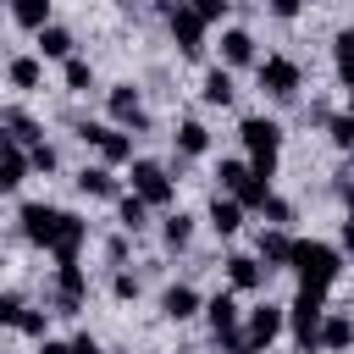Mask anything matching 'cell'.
<instances>
[{
    "mask_svg": "<svg viewBox=\"0 0 354 354\" xmlns=\"http://www.w3.org/2000/svg\"><path fill=\"white\" fill-rule=\"evenodd\" d=\"M288 271L299 277V288H332L343 277V249L337 243H321V238H293Z\"/></svg>",
    "mask_w": 354,
    "mask_h": 354,
    "instance_id": "1",
    "label": "cell"
},
{
    "mask_svg": "<svg viewBox=\"0 0 354 354\" xmlns=\"http://www.w3.org/2000/svg\"><path fill=\"white\" fill-rule=\"evenodd\" d=\"M238 138H243V149H249V166H254L260 177H271V171H277V155H282V122H271V116H243V122H238Z\"/></svg>",
    "mask_w": 354,
    "mask_h": 354,
    "instance_id": "2",
    "label": "cell"
},
{
    "mask_svg": "<svg viewBox=\"0 0 354 354\" xmlns=\"http://www.w3.org/2000/svg\"><path fill=\"white\" fill-rule=\"evenodd\" d=\"M321 321H326V288H299L293 304H288V332H293V343H299V348H315Z\"/></svg>",
    "mask_w": 354,
    "mask_h": 354,
    "instance_id": "3",
    "label": "cell"
},
{
    "mask_svg": "<svg viewBox=\"0 0 354 354\" xmlns=\"http://www.w3.org/2000/svg\"><path fill=\"white\" fill-rule=\"evenodd\" d=\"M254 77H260V94H271V100H293L299 83H304V72H299L293 55H260L254 61Z\"/></svg>",
    "mask_w": 354,
    "mask_h": 354,
    "instance_id": "4",
    "label": "cell"
},
{
    "mask_svg": "<svg viewBox=\"0 0 354 354\" xmlns=\"http://www.w3.org/2000/svg\"><path fill=\"white\" fill-rule=\"evenodd\" d=\"M133 194L149 205V210H166L171 199H177V183H171V171L160 166V160H133Z\"/></svg>",
    "mask_w": 354,
    "mask_h": 354,
    "instance_id": "5",
    "label": "cell"
},
{
    "mask_svg": "<svg viewBox=\"0 0 354 354\" xmlns=\"http://www.w3.org/2000/svg\"><path fill=\"white\" fill-rule=\"evenodd\" d=\"M17 221H22V238H28L33 249H50L55 232H61V205H50V199H28Z\"/></svg>",
    "mask_w": 354,
    "mask_h": 354,
    "instance_id": "6",
    "label": "cell"
},
{
    "mask_svg": "<svg viewBox=\"0 0 354 354\" xmlns=\"http://www.w3.org/2000/svg\"><path fill=\"white\" fill-rule=\"evenodd\" d=\"M105 111H111V122H116L122 133H144V127H149V111H144V94H138L133 83H116V88L105 94Z\"/></svg>",
    "mask_w": 354,
    "mask_h": 354,
    "instance_id": "7",
    "label": "cell"
},
{
    "mask_svg": "<svg viewBox=\"0 0 354 354\" xmlns=\"http://www.w3.org/2000/svg\"><path fill=\"white\" fill-rule=\"evenodd\" d=\"M282 332H288V310H282V304H254V310L243 315V337H249L254 348H271Z\"/></svg>",
    "mask_w": 354,
    "mask_h": 354,
    "instance_id": "8",
    "label": "cell"
},
{
    "mask_svg": "<svg viewBox=\"0 0 354 354\" xmlns=\"http://www.w3.org/2000/svg\"><path fill=\"white\" fill-rule=\"evenodd\" d=\"M166 28H171V44H177V55H188V61H194V55H205V22L194 17V6H188V0H183V6L166 17Z\"/></svg>",
    "mask_w": 354,
    "mask_h": 354,
    "instance_id": "9",
    "label": "cell"
},
{
    "mask_svg": "<svg viewBox=\"0 0 354 354\" xmlns=\"http://www.w3.org/2000/svg\"><path fill=\"white\" fill-rule=\"evenodd\" d=\"M83 299H88V277H83V266H77V260L55 266V310H61V315H77Z\"/></svg>",
    "mask_w": 354,
    "mask_h": 354,
    "instance_id": "10",
    "label": "cell"
},
{
    "mask_svg": "<svg viewBox=\"0 0 354 354\" xmlns=\"http://www.w3.org/2000/svg\"><path fill=\"white\" fill-rule=\"evenodd\" d=\"M199 315L210 321V332H216V337H221V332H238V321H243V310H238V293H232V288L210 293V299L199 304Z\"/></svg>",
    "mask_w": 354,
    "mask_h": 354,
    "instance_id": "11",
    "label": "cell"
},
{
    "mask_svg": "<svg viewBox=\"0 0 354 354\" xmlns=\"http://www.w3.org/2000/svg\"><path fill=\"white\" fill-rule=\"evenodd\" d=\"M83 238H88V221H83L77 210H61V232H55V243H50V254H55V266H66V260H77V249H83Z\"/></svg>",
    "mask_w": 354,
    "mask_h": 354,
    "instance_id": "12",
    "label": "cell"
},
{
    "mask_svg": "<svg viewBox=\"0 0 354 354\" xmlns=\"http://www.w3.org/2000/svg\"><path fill=\"white\" fill-rule=\"evenodd\" d=\"M199 304H205V299H199V288H194V282H171V288L160 293V315H166V321H177V326H183V321H194V315H199Z\"/></svg>",
    "mask_w": 354,
    "mask_h": 354,
    "instance_id": "13",
    "label": "cell"
},
{
    "mask_svg": "<svg viewBox=\"0 0 354 354\" xmlns=\"http://www.w3.org/2000/svg\"><path fill=\"white\" fill-rule=\"evenodd\" d=\"M205 227H210L216 238H238V227H243V205L227 199V194H216V199L205 205Z\"/></svg>",
    "mask_w": 354,
    "mask_h": 354,
    "instance_id": "14",
    "label": "cell"
},
{
    "mask_svg": "<svg viewBox=\"0 0 354 354\" xmlns=\"http://www.w3.org/2000/svg\"><path fill=\"white\" fill-rule=\"evenodd\" d=\"M315 348H326V354H348V348H354V315H343V310H326Z\"/></svg>",
    "mask_w": 354,
    "mask_h": 354,
    "instance_id": "15",
    "label": "cell"
},
{
    "mask_svg": "<svg viewBox=\"0 0 354 354\" xmlns=\"http://www.w3.org/2000/svg\"><path fill=\"white\" fill-rule=\"evenodd\" d=\"M254 61H260L254 33H249V28H227V33H221V66L232 72V66H254Z\"/></svg>",
    "mask_w": 354,
    "mask_h": 354,
    "instance_id": "16",
    "label": "cell"
},
{
    "mask_svg": "<svg viewBox=\"0 0 354 354\" xmlns=\"http://www.w3.org/2000/svg\"><path fill=\"white\" fill-rule=\"evenodd\" d=\"M221 266H227V288H232V293H254V288L266 282V266H260L254 254H227Z\"/></svg>",
    "mask_w": 354,
    "mask_h": 354,
    "instance_id": "17",
    "label": "cell"
},
{
    "mask_svg": "<svg viewBox=\"0 0 354 354\" xmlns=\"http://www.w3.org/2000/svg\"><path fill=\"white\" fill-rule=\"evenodd\" d=\"M288 254H293V238H288L282 227H266V232H260V243H254V260H260L266 271H282V266H288Z\"/></svg>",
    "mask_w": 354,
    "mask_h": 354,
    "instance_id": "18",
    "label": "cell"
},
{
    "mask_svg": "<svg viewBox=\"0 0 354 354\" xmlns=\"http://www.w3.org/2000/svg\"><path fill=\"white\" fill-rule=\"evenodd\" d=\"M72 44H77L72 28H61V22H44L39 28V61H66V55H77Z\"/></svg>",
    "mask_w": 354,
    "mask_h": 354,
    "instance_id": "19",
    "label": "cell"
},
{
    "mask_svg": "<svg viewBox=\"0 0 354 354\" xmlns=\"http://www.w3.org/2000/svg\"><path fill=\"white\" fill-rule=\"evenodd\" d=\"M6 83L22 88V94H33V88L44 83V61H39V55H11V61H6Z\"/></svg>",
    "mask_w": 354,
    "mask_h": 354,
    "instance_id": "20",
    "label": "cell"
},
{
    "mask_svg": "<svg viewBox=\"0 0 354 354\" xmlns=\"http://www.w3.org/2000/svg\"><path fill=\"white\" fill-rule=\"evenodd\" d=\"M77 194H83V199H122L111 166H83V171H77Z\"/></svg>",
    "mask_w": 354,
    "mask_h": 354,
    "instance_id": "21",
    "label": "cell"
},
{
    "mask_svg": "<svg viewBox=\"0 0 354 354\" xmlns=\"http://www.w3.org/2000/svg\"><path fill=\"white\" fill-rule=\"evenodd\" d=\"M171 144H177V155H205L210 149V127L199 122V116H188V122H177V133H171Z\"/></svg>",
    "mask_w": 354,
    "mask_h": 354,
    "instance_id": "22",
    "label": "cell"
},
{
    "mask_svg": "<svg viewBox=\"0 0 354 354\" xmlns=\"http://www.w3.org/2000/svg\"><path fill=\"white\" fill-rule=\"evenodd\" d=\"M0 127H6V133H11L17 144H28V149H33L39 138H44V127H39V122H33L28 111H17V105H6V111H0Z\"/></svg>",
    "mask_w": 354,
    "mask_h": 354,
    "instance_id": "23",
    "label": "cell"
},
{
    "mask_svg": "<svg viewBox=\"0 0 354 354\" xmlns=\"http://www.w3.org/2000/svg\"><path fill=\"white\" fill-rule=\"evenodd\" d=\"M227 199H238V205H243V210H260V205H266V199H271V177H260V171H254V166H249V177H243V183H238V188H232V194H227Z\"/></svg>",
    "mask_w": 354,
    "mask_h": 354,
    "instance_id": "24",
    "label": "cell"
},
{
    "mask_svg": "<svg viewBox=\"0 0 354 354\" xmlns=\"http://www.w3.org/2000/svg\"><path fill=\"white\" fill-rule=\"evenodd\" d=\"M50 11H55V0H11V22L28 28V33H39L50 22Z\"/></svg>",
    "mask_w": 354,
    "mask_h": 354,
    "instance_id": "25",
    "label": "cell"
},
{
    "mask_svg": "<svg viewBox=\"0 0 354 354\" xmlns=\"http://www.w3.org/2000/svg\"><path fill=\"white\" fill-rule=\"evenodd\" d=\"M61 83H66V94H88V88H94V61L66 55V61H61Z\"/></svg>",
    "mask_w": 354,
    "mask_h": 354,
    "instance_id": "26",
    "label": "cell"
},
{
    "mask_svg": "<svg viewBox=\"0 0 354 354\" xmlns=\"http://www.w3.org/2000/svg\"><path fill=\"white\" fill-rule=\"evenodd\" d=\"M199 94H205V105H232V94H238L232 88V72L227 66H210L205 83H199Z\"/></svg>",
    "mask_w": 354,
    "mask_h": 354,
    "instance_id": "27",
    "label": "cell"
},
{
    "mask_svg": "<svg viewBox=\"0 0 354 354\" xmlns=\"http://www.w3.org/2000/svg\"><path fill=\"white\" fill-rule=\"evenodd\" d=\"M122 160H133V133L105 127V138H100V166H122Z\"/></svg>",
    "mask_w": 354,
    "mask_h": 354,
    "instance_id": "28",
    "label": "cell"
},
{
    "mask_svg": "<svg viewBox=\"0 0 354 354\" xmlns=\"http://www.w3.org/2000/svg\"><path fill=\"white\" fill-rule=\"evenodd\" d=\"M116 227H122V232H144V227H149V205H144L138 194H122V199H116Z\"/></svg>",
    "mask_w": 354,
    "mask_h": 354,
    "instance_id": "29",
    "label": "cell"
},
{
    "mask_svg": "<svg viewBox=\"0 0 354 354\" xmlns=\"http://www.w3.org/2000/svg\"><path fill=\"white\" fill-rule=\"evenodd\" d=\"M160 243H166V249H188V243H194V216L171 210V216L160 221Z\"/></svg>",
    "mask_w": 354,
    "mask_h": 354,
    "instance_id": "30",
    "label": "cell"
},
{
    "mask_svg": "<svg viewBox=\"0 0 354 354\" xmlns=\"http://www.w3.org/2000/svg\"><path fill=\"white\" fill-rule=\"evenodd\" d=\"M22 177H28V149L0 155V199H6V194H17V188H22Z\"/></svg>",
    "mask_w": 354,
    "mask_h": 354,
    "instance_id": "31",
    "label": "cell"
},
{
    "mask_svg": "<svg viewBox=\"0 0 354 354\" xmlns=\"http://www.w3.org/2000/svg\"><path fill=\"white\" fill-rule=\"evenodd\" d=\"M332 61H337V77H343V88H354V22L337 33V44H332Z\"/></svg>",
    "mask_w": 354,
    "mask_h": 354,
    "instance_id": "32",
    "label": "cell"
},
{
    "mask_svg": "<svg viewBox=\"0 0 354 354\" xmlns=\"http://www.w3.org/2000/svg\"><path fill=\"white\" fill-rule=\"evenodd\" d=\"M11 326H17L22 337H33V343H44V337H50V310H28V304H22Z\"/></svg>",
    "mask_w": 354,
    "mask_h": 354,
    "instance_id": "33",
    "label": "cell"
},
{
    "mask_svg": "<svg viewBox=\"0 0 354 354\" xmlns=\"http://www.w3.org/2000/svg\"><path fill=\"white\" fill-rule=\"evenodd\" d=\"M321 127H326V138H332L343 155H354V116H348V111H332Z\"/></svg>",
    "mask_w": 354,
    "mask_h": 354,
    "instance_id": "34",
    "label": "cell"
},
{
    "mask_svg": "<svg viewBox=\"0 0 354 354\" xmlns=\"http://www.w3.org/2000/svg\"><path fill=\"white\" fill-rule=\"evenodd\" d=\"M216 177H221V194H232L243 177H249V160H238V155H227L221 166H216Z\"/></svg>",
    "mask_w": 354,
    "mask_h": 354,
    "instance_id": "35",
    "label": "cell"
},
{
    "mask_svg": "<svg viewBox=\"0 0 354 354\" xmlns=\"http://www.w3.org/2000/svg\"><path fill=\"white\" fill-rule=\"evenodd\" d=\"M55 166H61V155H55V144H44V138H39V144L28 149V171H55Z\"/></svg>",
    "mask_w": 354,
    "mask_h": 354,
    "instance_id": "36",
    "label": "cell"
},
{
    "mask_svg": "<svg viewBox=\"0 0 354 354\" xmlns=\"http://www.w3.org/2000/svg\"><path fill=\"white\" fill-rule=\"evenodd\" d=\"M188 6H194V17H199L205 28H210V22H221V17L232 11V0H188Z\"/></svg>",
    "mask_w": 354,
    "mask_h": 354,
    "instance_id": "37",
    "label": "cell"
},
{
    "mask_svg": "<svg viewBox=\"0 0 354 354\" xmlns=\"http://www.w3.org/2000/svg\"><path fill=\"white\" fill-rule=\"evenodd\" d=\"M111 299H116V304L138 299V277H133V271H116V277H111Z\"/></svg>",
    "mask_w": 354,
    "mask_h": 354,
    "instance_id": "38",
    "label": "cell"
},
{
    "mask_svg": "<svg viewBox=\"0 0 354 354\" xmlns=\"http://www.w3.org/2000/svg\"><path fill=\"white\" fill-rule=\"evenodd\" d=\"M260 210H266V221H271V227H282V221H293V205H288V199H277V194H271V199H266Z\"/></svg>",
    "mask_w": 354,
    "mask_h": 354,
    "instance_id": "39",
    "label": "cell"
},
{
    "mask_svg": "<svg viewBox=\"0 0 354 354\" xmlns=\"http://www.w3.org/2000/svg\"><path fill=\"white\" fill-rule=\"evenodd\" d=\"M100 138H105V122H77V144L100 149Z\"/></svg>",
    "mask_w": 354,
    "mask_h": 354,
    "instance_id": "40",
    "label": "cell"
},
{
    "mask_svg": "<svg viewBox=\"0 0 354 354\" xmlns=\"http://www.w3.org/2000/svg\"><path fill=\"white\" fill-rule=\"evenodd\" d=\"M266 11H271L277 22H293V17L304 11V6H299V0H266Z\"/></svg>",
    "mask_w": 354,
    "mask_h": 354,
    "instance_id": "41",
    "label": "cell"
},
{
    "mask_svg": "<svg viewBox=\"0 0 354 354\" xmlns=\"http://www.w3.org/2000/svg\"><path fill=\"white\" fill-rule=\"evenodd\" d=\"M72 354H105V348H100L94 332H77V337H72Z\"/></svg>",
    "mask_w": 354,
    "mask_h": 354,
    "instance_id": "42",
    "label": "cell"
},
{
    "mask_svg": "<svg viewBox=\"0 0 354 354\" xmlns=\"http://www.w3.org/2000/svg\"><path fill=\"white\" fill-rule=\"evenodd\" d=\"M17 310H22V299H17V293H0V326H11Z\"/></svg>",
    "mask_w": 354,
    "mask_h": 354,
    "instance_id": "43",
    "label": "cell"
},
{
    "mask_svg": "<svg viewBox=\"0 0 354 354\" xmlns=\"http://www.w3.org/2000/svg\"><path fill=\"white\" fill-rule=\"evenodd\" d=\"M337 243L354 254V216H343V227H337Z\"/></svg>",
    "mask_w": 354,
    "mask_h": 354,
    "instance_id": "44",
    "label": "cell"
},
{
    "mask_svg": "<svg viewBox=\"0 0 354 354\" xmlns=\"http://www.w3.org/2000/svg\"><path fill=\"white\" fill-rule=\"evenodd\" d=\"M33 354H72V343H61V337H44Z\"/></svg>",
    "mask_w": 354,
    "mask_h": 354,
    "instance_id": "45",
    "label": "cell"
},
{
    "mask_svg": "<svg viewBox=\"0 0 354 354\" xmlns=\"http://www.w3.org/2000/svg\"><path fill=\"white\" fill-rule=\"evenodd\" d=\"M105 254H111V260H127V232H122V238H111V243H105Z\"/></svg>",
    "mask_w": 354,
    "mask_h": 354,
    "instance_id": "46",
    "label": "cell"
},
{
    "mask_svg": "<svg viewBox=\"0 0 354 354\" xmlns=\"http://www.w3.org/2000/svg\"><path fill=\"white\" fill-rule=\"evenodd\" d=\"M337 199L348 205V216H354V183H337Z\"/></svg>",
    "mask_w": 354,
    "mask_h": 354,
    "instance_id": "47",
    "label": "cell"
},
{
    "mask_svg": "<svg viewBox=\"0 0 354 354\" xmlns=\"http://www.w3.org/2000/svg\"><path fill=\"white\" fill-rule=\"evenodd\" d=\"M343 111H348V116H354V88H348V94H343Z\"/></svg>",
    "mask_w": 354,
    "mask_h": 354,
    "instance_id": "48",
    "label": "cell"
},
{
    "mask_svg": "<svg viewBox=\"0 0 354 354\" xmlns=\"http://www.w3.org/2000/svg\"><path fill=\"white\" fill-rule=\"evenodd\" d=\"M299 6H326V0H299Z\"/></svg>",
    "mask_w": 354,
    "mask_h": 354,
    "instance_id": "49",
    "label": "cell"
}]
</instances>
